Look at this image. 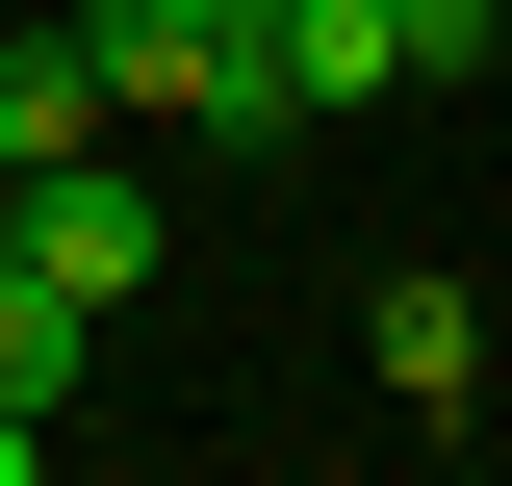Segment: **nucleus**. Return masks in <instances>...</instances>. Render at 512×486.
<instances>
[{"mask_svg": "<svg viewBox=\"0 0 512 486\" xmlns=\"http://www.w3.org/2000/svg\"><path fill=\"white\" fill-rule=\"evenodd\" d=\"M77 52H103L128 128H282V77H256L231 0H77Z\"/></svg>", "mask_w": 512, "mask_h": 486, "instance_id": "obj_1", "label": "nucleus"}, {"mask_svg": "<svg viewBox=\"0 0 512 486\" xmlns=\"http://www.w3.org/2000/svg\"><path fill=\"white\" fill-rule=\"evenodd\" d=\"M0 256L52 307H128L154 282V180H128V154H52V180H0Z\"/></svg>", "mask_w": 512, "mask_h": 486, "instance_id": "obj_2", "label": "nucleus"}, {"mask_svg": "<svg viewBox=\"0 0 512 486\" xmlns=\"http://www.w3.org/2000/svg\"><path fill=\"white\" fill-rule=\"evenodd\" d=\"M103 52H77V26H0V180H52V154H103Z\"/></svg>", "mask_w": 512, "mask_h": 486, "instance_id": "obj_3", "label": "nucleus"}, {"mask_svg": "<svg viewBox=\"0 0 512 486\" xmlns=\"http://www.w3.org/2000/svg\"><path fill=\"white\" fill-rule=\"evenodd\" d=\"M384 384H410V410H487V307L461 282H384Z\"/></svg>", "mask_w": 512, "mask_h": 486, "instance_id": "obj_4", "label": "nucleus"}, {"mask_svg": "<svg viewBox=\"0 0 512 486\" xmlns=\"http://www.w3.org/2000/svg\"><path fill=\"white\" fill-rule=\"evenodd\" d=\"M77 333H103V307H52L26 256H0V410H77Z\"/></svg>", "mask_w": 512, "mask_h": 486, "instance_id": "obj_5", "label": "nucleus"}, {"mask_svg": "<svg viewBox=\"0 0 512 486\" xmlns=\"http://www.w3.org/2000/svg\"><path fill=\"white\" fill-rule=\"evenodd\" d=\"M512 52V0H384V77H487Z\"/></svg>", "mask_w": 512, "mask_h": 486, "instance_id": "obj_6", "label": "nucleus"}, {"mask_svg": "<svg viewBox=\"0 0 512 486\" xmlns=\"http://www.w3.org/2000/svg\"><path fill=\"white\" fill-rule=\"evenodd\" d=\"M26 461H52V410H0V486H26Z\"/></svg>", "mask_w": 512, "mask_h": 486, "instance_id": "obj_7", "label": "nucleus"}, {"mask_svg": "<svg viewBox=\"0 0 512 486\" xmlns=\"http://www.w3.org/2000/svg\"><path fill=\"white\" fill-rule=\"evenodd\" d=\"M231 26H256V0H231Z\"/></svg>", "mask_w": 512, "mask_h": 486, "instance_id": "obj_8", "label": "nucleus"}]
</instances>
